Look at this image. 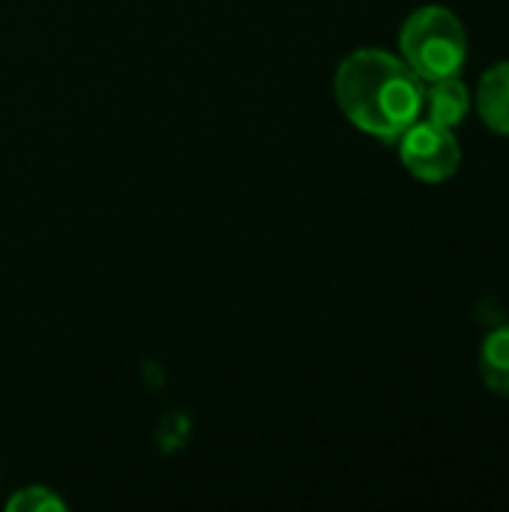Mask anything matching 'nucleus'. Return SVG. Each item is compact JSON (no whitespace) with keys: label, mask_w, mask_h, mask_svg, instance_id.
<instances>
[{"label":"nucleus","mask_w":509,"mask_h":512,"mask_svg":"<svg viewBox=\"0 0 509 512\" xmlns=\"http://www.w3.org/2000/svg\"><path fill=\"white\" fill-rule=\"evenodd\" d=\"M336 102L342 114L366 135L399 141V135L423 114V78L381 48H360L336 69Z\"/></svg>","instance_id":"nucleus-1"},{"label":"nucleus","mask_w":509,"mask_h":512,"mask_svg":"<svg viewBox=\"0 0 509 512\" xmlns=\"http://www.w3.org/2000/svg\"><path fill=\"white\" fill-rule=\"evenodd\" d=\"M399 51L417 78H450L459 75L468 60V33L453 9L429 3L405 18L399 30Z\"/></svg>","instance_id":"nucleus-2"},{"label":"nucleus","mask_w":509,"mask_h":512,"mask_svg":"<svg viewBox=\"0 0 509 512\" xmlns=\"http://www.w3.org/2000/svg\"><path fill=\"white\" fill-rule=\"evenodd\" d=\"M399 159L420 183H447L462 165V147L450 126L417 117L399 135Z\"/></svg>","instance_id":"nucleus-3"},{"label":"nucleus","mask_w":509,"mask_h":512,"mask_svg":"<svg viewBox=\"0 0 509 512\" xmlns=\"http://www.w3.org/2000/svg\"><path fill=\"white\" fill-rule=\"evenodd\" d=\"M471 111V90L459 75L423 81V114L432 123L456 129Z\"/></svg>","instance_id":"nucleus-4"},{"label":"nucleus","mask_w":509,"mask_h":512,"mask_svg":"<svg viewBox=\"0 0 509 512\" xmlns=\"http://www.w3.org/2000/svg\"><path fill=\"white\" fill-rule=\"evenodd\" d=\"M477 111L495 135L509 138V60L483 72L477 84Z\"/></svg>","instance_id":"nucleus-5"},{"label":"nucleus","mask_w":509,"mask_h":512,"mask_svg":"<svg viewBox=\"0 0 509 512\" xmlns=\"http://www.w3.org/2000/svg\"><path fill=\"white\" fill-rule=\"evenodd\" d=\"M480 378L483 384L509 399V324L495 327L480 348Z\"/></svg>","instance_id":"nucleus-6"},{"label":"nucleus","mask_w":509,"mask_h":512,"mask_svg":"<svg viewBox=\"0 0 509 512\" xmlns=\"http://www.w3.org/2000/svg\"><path fill=\"white\" fill-rule=\"evenodd\" d=\"M9 512H63L66 504L45 486H27V489H18L9 504H6Z\"/></svg>","instance_id":"nucleus-7"}]
</instances>
